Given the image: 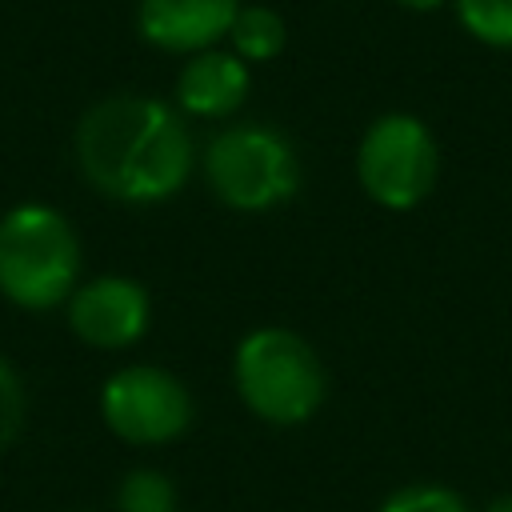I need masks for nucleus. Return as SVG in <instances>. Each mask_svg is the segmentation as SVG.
Returning <instances> with one entry per match:
<instances>
[{"mask_svg":"<svg viewBox=\"0 0 512 512\" xmlns=\"http://www.w3.org/2000/svg\"><path fill=\"white\" fill-rule=\"evenodd\" d=\"M376 512H472L460 492L444 484H404L380 500Z\"/></svg>","mask_w":512,"mask_h":512,"instance_id":"obj_13","label":"nucleus"},{"mask_svg":"<svg viewBox=\"0 0 512 512\" xmlns=\"http://www.w3.org/2000/svg\"><path fill=\"white\" fill-rule=\"evenodd\" d=\"M400 8H408V12H436L440 4H448V0H396Z\"/></svg>","mask_w":512,"mask_h":512,"instance_id":"obj_15","label":"nucleus"},{"mask_svg":"<svg viewBox=\"0 0 512 512\" xmlns=\"http://www.w3.org/2000/svg\"><path fill=\"white\" fill-rule=\"evenodd\" d=\"M204 180L232 212H272L300 192V160L272 124H232L208 140Z\"/></svg>","mask_w":512,"mask_h":512,"instance_id":"obj_4","label":"nucleus"},{"mask_svg":"<svg viewBox=\"0 0 512 512\" xmlns=\"http://www.w3.org/2000/svg\"><path fill=\"white\" fill-rule=\"evenodd\" d=\"M484 512H512V492H504V496H496V500H492V504H488Z\"/></svg>","mask_w":512,"mask_h":512,"instance_id":"obj_16","label":"nucleus"},{"mask_svg":"<svg viewBox=\"0 0 512 512\" xmlns=\"http://www.w3.org/2000/svg\"><path fill=\"white\" fill-rule=\"evenodd\" d=\"M228 44L232 52L244 60V64H264V60H276L288 44V24L280 20V12L264 8V4H248L236 12L232 20V32H228Z\"/></svg>","mask_w":512,"mask_h":512,"instance_id":"obj_10","label":"nucleus"},{"mask_svg":"<svg viewBox=\"0 0 512 512\" xmlns=\"http://www.w3.org/2000/svg\"><path fill=\"white\" fill-rule=\"evenodd\" d=\"M248 88H252L248 64L236 52L208 48V52L188 56V64L180 68L176 108L196 120H224L248 100Z\"/></svg>","mask_w":512,"mask_h":512,"instance_id":"obj_9","label":"nucleus"},{"mask_svg":"<svg viewBox=\"0 0 512 512\" xmlns=\"http://www.w3.org/2000/svg\"><path fill=\"white\" fill-rule=\"evenodd\" d=\"M464 32L488 48H512V0H452Z\"/></svg>","mask_w":512,"mask_h":512,"instance_id":"obj_12","label":"nucleus"},{"mask_svg":"<svg viewBox=\"0 0 512 512\" xmlns=\"http://www.w3.org/2000/svg\"><path fill=\"white\" fill-rule=\"evenodd\" d=\"M100 416L124 444H168L192 428L196 404L180 376L156 364H128L100 388Z\"/></svg>","mask_w":512,"mask_h":512,"instance_id":"obj_6","label":"nucleus"},{"mask_svg":"<svg viewBox=\"0 0 512 512\" xmlns=\"http://www.w3.org/2000/svg\"><path fill=\"white\" fill-rule=\"evenodd\" d=\"M148 316V288L132 276H96L68 296V328L88 348H132L148 332Z\"/></svg>","mask_w":512,"mask_h":512,"instance_id":"obj_7","label":"nucleus"},{"mask_svg":"<svg viewBox=\"0 0 512 512\" xmlns=\"http://www.w3.org/2000/svg\"><path fill=\"white\" fill-rule=\"evenodd\" d=\"M116 512H180L176 484L160 468H132L116 488Z\"/></svg>","mask_w":512,"mask_h":512,"instance_id":"obj_11","label":"nucleus"},{"mask_svg":"<svg viewBox=\"0 0 512 512\" xmlns=\"http://www.w3.org/2000/svg\"><path fill=\"white\" fill-rule=\"evenodd\" d=\"M240 0H140L136 32L176 56H196L228 40Z\"/></svg>","mask_w":512,"mask_h":512,"instance_id":"obj_8","label":"nucleus"},{"mask_svg":"<svg viewBox=\"0 0 512 512\" xmlns=\"http://www.w3.org/2000/svg\"><path fill=\"white\" fill-rule=\"evenodd\" d=\"M440 176V148L428 124L412 112L376 116L356 144V180L364 196L388 212L424 204Z\"/></svg>","mask_w":512,"mask_h":512,"instance_id":"obj_5","label":"nucleus"},{"mask_svg":"<svg viewBox=\"0 0 512 512\" xmlns=\"http://www.w3.org/2000/svg\"><path fill=\"white\" fill-rule=\"evenodd\" d=\"M20 424H24V384L12 372V364L0 356V448L16 440Z\"/></svg>","mask_w":512,"mask_h":512,"instance_id":"obj_14","label":"nucleus"},{"mask_svg":"<svg viewBox=\"0 0 512 512\" xmlns=\"http://www.w3.org/2000/svg\"><path fill=\"white\" fill-rule=\"evenodd\" d=\"M84 180L120 204L172 200L196 164L188 124L156 96H108L76 124Z\"/></svg>","mask_w":512,"mask_h":512,"instance_id":"obj_1","label":"nucleus"},{"mask_svg":"<svg viewBox=\"0 0 512 512\" xmlns=\"http://www.w3.org/2000/svg\"><path fill=\"white\" fill-rule=\"evenodd\" d=\"M80 280V240L64 212L20 204L0 216V292L32 312L68 304Z\"/></svg>","mask_w":512,"mask_h":512,"instance_id":"obj_3","label":"nucleus"},{"mask_svg":"<svg viewBox=\"0 0 512 512\" xmlns=\"http://www.w3.org/2000/svg\"><path fill=\"white\" fill-rule=\"evenodd\" d=\"M232 380L244 408L272 428L308 424L328 396V372L320 364V352L300 332L280 324L252 328L236 344Z\"/></svg>","mask_w":512,"mask_h":512,"instance_id":"obj_2","label":"nucleus"}]
</instances>
